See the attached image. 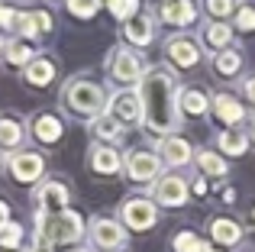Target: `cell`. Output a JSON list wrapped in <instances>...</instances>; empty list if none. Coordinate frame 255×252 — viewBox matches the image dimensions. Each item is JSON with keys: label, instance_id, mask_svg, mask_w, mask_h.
I'll return each instance as SVG.
<instances>
[{"label": "cell", "instance_id": "cell-42", "mask_svg": "<svg viewBox=\"0 0 255 252\" xmlns=\"http://www.w3.org/2000/svg\"><path fill=\"white\" fill-rule=\"evenodd\" d=\"M249 139L255 142V117H252V123H249Z\"/></svg>", "mask_w": 255, "mask_h": 252}, {"label": "cell", "instance_id": "cell-8", "mask_svg": "<svg viewBox=\"0 0 255 252\" xmlns=\"http://www.w3.org/2000/svg\"><path fill=\"white\" fill-rule=\"evenodd\" d=\"M91 236H94V243H97L100 249H120V246H123V240H126L123 227H120V223H113V220H107V217L94 220Z\"/></svg>", "mask_w": 255, "mask_h": 252}, {"label": "cell", "instance_id": "cell-12", "mask_svg": "<svg viewBox=\"0 0 255 252\" xmlns=\"http://www.w3.org/2000/svg\"><path fill=\"white\" fill-rule=\"evenodd\" d=\"M39 204H42V214H65V204H68V188L58 181H49L39 188Z\"/></svg>", "mask_w": 255, "mask_h": 252}, {"label": "cell", "instance_id": "cell-16", "mask_svg": "<svg viewBox=\"0 0 255 252\" xmlns=\"http://www.w3.org/2000/svg\"><path fill=\"white\" fill-rule=\"evenodd\" d=\"M213 110H217V117L223 123H230V126H236L239 120H246V110H243V104L236 101V97H230V94H220L217 101H213Z\"/></svg>", "mask_w": 255, "mask_h": 252}, {"label": "cell", "instance_id": "cell-21", "mask_svg": "<svg viewBox=\"0 0 255 252\" xmlns=\"http://www.w3.org/2000/svg\"><path fill=\"white\" fill-rule=\"evenodd\" d=\"M52 78H55V65H52L49 58H36V62L26 68V81L29 84H49Z\"/></svg>", "mask_w": 255, "mask_h": 252}, {"label": "cell", "instance_id": "cell-17", "mask_svg": "<svg viewBox=\"0 0 255 252\" xmlns=\"http://www.w3.org/2000/svg\"><path fill=\"white\" fill-rule=\"evenodd\" d=\"M213 240L220 246H236L243 240V227L236 220H230V217H220V220H213Z\"/></svg>", "mask_w": 255, "mask_h": 252}, {"label": "cell", "instance_id": "cell-18", "mask_svg": "<svg viewBox=\"0 0 255 252\" xmlns=\"http://www.w3.org/2000/svg\"><path fill=\"white\" fill-rule=\"evenodd\" d=\"M91 168L97 175H113V171H120V155L113 149H107V145H97L91 152Z\"/></svg>", "mask_w": 255, "mask_h": 252}, {"label": "cell", "instance_id": "cell-5", "mask_svg": "<svg viewBox=\"0 0 255 252\" xmlns=\"http://www.w3.org/2000/svg\"><path fill=\"white\" fill-rule=\"evenodd\" d=\"M123 223L132 230H149L155 223V201H145V197H132L123 204Z\"/></svg>", "mask_w": 255, "mask_h": 252}, {"label": "cell", "instance_id": "cell-44", "mask_svg": "<svg viewBox=\"0 0 255 252\" xmlns=\"http://www.w3.org/2000/svg\"><path fill=\"white\" fill-rule=\"evenodd\" d=\"M0 162H3V152H0Z\"/></svg>", "mask_w": 255, "mask_h": 252}, {"label": "cell", "instance_id": "cell-36", "mask_svg": "<svg viewBox=\"0 0 255 252\" xmlns=\"http://www.w3.org/2000/svg\"><path fill=\"white\" fill-rule=\"evenodd\" d=\"M19 16H23V13L10 10V6H0V29H13V26H19Z\"/></svg>", "mask_w": 255, "mask_h": 252}, {"label": "cell", "instance_id": "cell-19", "mask_svg": "<svg viewBox=\"0 0 255 252\" xmlns=\"http://www.w3.org/2000/svg\"><path fill=\"white\" fill-rule=\"evenodd\" d=\"M246 142H249V139H246L239 129H223L217 136V145L226 152V155H246V149H249Z\"/></svg>", "mask_w": 255, "mask_h": 252}, {"label": "cell", "instance_id": "cell-33", "mask_svg": "<svg viewBox=\"0 0 255 252\" xmlns=\"http://www.w3.org/2000/svg\"><path fill=\"white\" fill-rule=\"evenodd\" d=\"M236 29H243V32L255 29V10L252 6H239L236 10Z\"/></svg>", "mask_w": 255, "mask_h": 252}, {"label": "cell", "instance_id": "cell-2", "mask_svg": "<svg viewBox=\"0 0 255 252\" xmlns=\"http://www.w3.org/2000/svg\"><path fill=\"white\" fill-rule=\"evenodd\" d=\"M84 233V223L78 214L65 210V214H39L36 236L45 240L49 246H62V243H78Z\"/></svg>", "mask_w": 255, "mask_h": 252}, {"label": "cell", "instance_id": "cell-26", "mask_svg": "<svg viewBox=\"0 0 255 252\" xmlns=\"http://www.w3.org/2000/svg\"><path fill=\"white\" fill-rule=\"evenodd\" d=\"M213 68H217L223 78H230V75H236V71L243 68V58H239V52H220L217 62H213Z\"/></svg>", "mask_w": 255, "mask_h": 252}, {"label": "cell", "instance_id": "cell-39", "mask_svg": "<svg viewBox=\"0 0 255 252\" xmlns=\"http://www.w3.org/2000/svg\"><path fill=\"white\" fill-rule=\"evenodd\" d=\"M246 94H249V101L255 104V78H249V81H246Z\"/></svg>", "mask_w": 255, "mask_h": 252}, {"label": "cell", "instance_id": "cell-22", "mask_svg": "<svg viewBox=\"0 0 255 252\" xmlns=\"http://www.w3.org/2000/svg\"><path fill=\"white\" fill-rule=\"evenodd\" d=\"M178 107L184 110V114L200 117V114H207L210 101H207V94H204V91H184V94H181V101H178Z\"/></svg>", "mask_w": 255, "mask_h": 252}, {"label": "cell", "instance_id": "cell-31", "mask_svg": "<svg viewBox=\"0 0 255 252\" xmlns=\"http://www.w3.org/2000/svg\"><path fill=\"white\" fill-rule=\"evenodd\" d=\"M19 236H23V230H19L16 223H3V227H0V246H3V249H13L19 243Z\"/></svg>", "mask_w": 255, "mask_h": 252}, {"label": "cell", "instance_id": "cell-9", "mask_svg": "<svg viewBox=\"0 0 255 252\" xmlns=\"http://www.w3.org/2000/svg\"><path fill=\"white\" fill-rule=\"evenodd\" d=\"M113 78H117V81H123V84L145 78L142 75V62H139L129 49H120L117 55H113Z\"/></svg>", "mask_w": 255, "mask_h": 252}, {"label": "cell", "instance_id": "cell-32", "mask_svg": "<svg viewBox=\"0 0 255 252\" xmlns=\"http://www.w3.org/2000/svg\"><path fill=\"white\" fill-rule=\"evenodd\" d=\"M68 10L75 16H94L100 10V0H68Z\"/></svg>", "mask_w": 255, "mask_h": 252}, {"label": "cell", "instance_id": "cell-25", "mask_svg": "<svg viewBox=\"0 0 255 252\" xmlns=\"http://www.w3.org/2000/svg\"><path fill=\"white\" fill-rule=\"evenodd\" d=\"M230 36H233V29L226 23H210L204 29V39H207V45H213V49H223L226 42H230Z\"/></svg>", "mask_w": 255, "mask_h": 252}, {"label": "cell", "instance_id": "cell-3", "mask_svg": "<svg viewBox=\"0 0 255 252\" xmlns=\"http://www.w3.org/2000/svg\"><path fill=\"white\" fill-rule=\"evenodd\" d=\"M65 101H68V107L78 110V114H97L107 97L94 81H71L68 91H65Z\"/></svg>", "mask_w": 255, "mask_h": 252}, {"label": "cell", "instance_id": "cell-23", "mask_svg": "<svg viewBox=\"0 0 255 252\" xmlns=\"http://www.w3.org/2000/svg\"><path fill=\"white\" fill-rule=\"evenodd\" d=\"M23 139V126H19L13 117H0V145L3 149H13Z\"/></svg>", "mask_w": 255, "mask_h": 252}, {"label": "cell", "instance_id": "cell-37", "mask_svg": "<svg viewBox=\"0 0 255 252\" xmlns=\"http://www.w3.org/2000/svg\"><path fill=\"white\" fill-rule=\"evenodd\" d=\"M32 16H36V23H39V29H42V32H49V29H52V16H49V13H45V10L32 13Z\"/></svg>", "mask_w": 255, "mask_h": 252}, {"label": "cell", "instance_id": "cell-20", "mask_svg": "<svg viewBox=\"0 0 255 252\" xmlns=\"http://www.w3.org/2000/svg\"><path fill=\"white\" fill-rule=\"evenodd\" d=\"M32 132H36V139H42V142H55V139L62 136V123L52 114H42L36 120V126H32Z\"/></svg>", "mask_w": 255, "mask_h": 252}, {"label": "cell", "instance_id": "cell-4", "mask_svg": "<svg viewBox=\"0 0 255 252\" xmlns=\"http://www.w3.org/2000/svg\"><path fill=\"white\" fill-rule=\"evenodd\" d=\"M152 197H155L158 204H165V207H181V204L187 201V184H184V178H178V175L158 178V181L152 184Z\"/></svg>", "mask_w": 255, "mask_h": 252}, {"label": "cell", "instance_id": "cell-13", "mask_svg": "<svg viewBox=\"0 0 255 252\" xmlns=\"http://www.w3.org/2000/svg\"><path fill=\"white\" fill-rule=\"evenodd\" d=\"M168 58L174 65H181V68H191V65L200 62V49L191 42V39L174 36V39H168Z\"/></svg>", "mask_w": 255, "mask_h": 252}, {"label": "cell", "instance_id": "cell-1", "mask_svg": "<svg viewBox=\"0 0 255 252\" xmlns=\"http://www.w3.org/2000/svg\"><path fill=\"white\" fill-rule=\"evenodd\" d=\"M139 94H142V120L145 129L152 136H165L178 126V84L168 68H152L145 71L142 84H139Z\"/></svg>", "mask_w": 255, "mask_h": 252}, {"label": "cell", "instance_id": "cell-27", "mask_svg": "<svg viewBox=\"0 0 255 252\" xmlns=\"http://www.w3.org/2000/svg\"><path fill=\"white\" fill-rule=\"evenodd\" d=\"M94 132H97L100 139H117L120 132H123V123H120L117 117H97V120H94Z\"/></svg>", "mask_w": 255, "mask_h": 252}, {"label": "cell", "instance_id": "cell-35", "mask_svg": "<svg viewBox=\"0 0 255 252\" xmlns=\"http://www.w3.org/2000/svg\"><path fill=\"white\" fill-rule=\"evenodd\" d=\"M19 32H23L26 39H36V32H39V23H36V16H29V13H23V16H19Z\"/></svg>", "mask_w": 255, "mask_h": 252}, {"label": "cell", "instance_id": "cell-14", "mask_svg": "<svg viewBox=\"0 0 255 252\" xmlns=\"http://www.w3.org/2000/svg\"><path fill=\"white\" fill-rule=\"evenodd\" d=\"M162 158L171 165V168H181V165H187V162H191V145H187V139H181V136L162 139Z\"/></svg>", "mask_w": 255, "mask_h": 252}, {"label": "cell", "instance_id": "cell-6", "mask_svg": "<svg viewBox=\"0 0 255 252\" xmlns=\"http://www.w3.org/2000/svg\"><path fill=\"white\" fill-rule=\"evenodd\" d=\"M110 117H117L120 123H136L142 117V94L139 91H120L110 101Z\"/></svg>", "mask_w": 255, "mask_h": 252}, {"label": "cell", "instance_id": "cell-34", "mask_svg": "<svg viewBox=\"0 0 255 252\" xmlns=\"http://www.w3.org/2000/svg\"><path fill=\"white\" fill-rule=\"evenodd\" d=\"M204 6L210 16H230L233 13V0H204Z\"/></svg>", "mask_w": 255, "mask_h": 252}, {"label": "cell", "instance_id": "cell-40", "mask_svg": "<svg viewBox=\"0 0 255 252\" xmlns=\"http://www.w3.org/2000/svg\"><path fill=\"white\" fill-rule=\"evenodd\" d=\"M6 214H10V207H6V204L0 201V227H3V223H6Z\"/></svg>", "mask_w": 255, "mask_h": 252}, {"label": "cell", "instance_id": "cell-38", "mask_svg": "<svg viewBox=\"0 0 255 252\" xmlns=\"http://www.w3.org/2000/svg\"><path fill=\"white\" fill-rule=\"evenodd\" d=\"M29 252H52V246H49L45 240H39V236H36V243H32V249H29Z\"/></svg>", "mask_w": 255, "mask_h": 252}, {"label": "cell", "instance_id": "cell-7", "mask_svg": "<svg viewBox=\"0 0 255 252\" xmlns=\"http://www.w3.org/2000/svg\"><path fill=\"white\" fill-rule=\"evenodd\" d=\"M126 168H129L132 181H152V178H158V155H152V152H129L126 155Z\"/></svg>", "mask_w": 255, "mask_h": 252}, {"label": "cell", "instance_id": "cell-43", "mask_svg": "<svg viewBox=\"0 0 255 252\" xmlns=\"http://www.w3.org/2000/svg\"><path fill=\"white\" fill-rule=\"evenodd\" d=\"M249 227L255 230V210H252V217H249Z\"/></svg>", "mask_w": 255, "mask_h": 252}, {"label": "cell", "instance_id": "cell-41", "mask_svg": "<svg viewBox=\"0 0 255 252\" xmlns=\"http://www.w3.org/2000/svg\"><path fill=\"white\" fill-rule=\"evenodd\" d=\"M204 191H207V181H204V178H200V181H194V194H204Z\"/></svg>", "mask_w": 255, "mask_h": 252}, {"label": "cell", "instance_id": "cell-11", "mask_svg": "<svg viewBox=\"0 0 255 252\" xmlns=\"http://www.w3.org/2000/svg\"><path fill=\"white\" fill-rule=\"evenodd\" d=\"M162 19L171 26H191L197 19V10H194V0H165L162 3Z\"/></svg>", "mask_w": 255, "mask_h": 252}, {"label": "cell", "instance_id": "cell-15", "mask_svg": "<svg viewBox=\"0 0 255 252\" xmlns=\"http://www.w3.org/2000/svg\"><path fill=\"white\" fill-rule=\"evenodd\" d=\"M123 36L129 39L132 45H149L152 42V19L142 16V13H136L132 19L123 23Z\"/></svg>", "mask_w": 255, "mask_h": 252}, {"label": "cell", "instance_id": "cell-24", "mask_svg": "<svg viewBox=\"0 0 255 252\" xmlns=\"http://www.w3.org/2000/svg\"><path fill=\"white\" fill-rule=\"evenodd\" d=\"M6 58H10L13 65H29L32 45L26 42V39H13V42H6Z\"/></svg>", "mask_w": 255, "mask_h": 252}, {"label": "cell", "instance_id": "cell-10", "mask_svg": "<svg viewBox=\"0 0 255 252\" xmlns=\"http://www.w3.org/2000/svg\"><path fill=\"white\" fill-rule=\"evenodd\" d=\"M10 171H13V178H16V181L29 184V181H36V178L42 175V158H39L36 152H19V155H13Z\"/></svg>", "mask_w": 255, "mask_h": 252}, {"label": "cell", "instance_id": "cell-28", "mask_svg": "<svg viewBox=\"0 0 255 252\" xmlns=\"http://www.w3.org/2000/svg\"><path fill=\"white\" fill-rule=\"evenodd\" d=\"M197 165L207 171V175H226V162L217 155V152H210V149L197 155Z\"/></svg>", "mask_w": 255, "mask_h": 252}, {"label": "cell", "instance_id": "cell-30", "mask_svg": "<svg viewBox=\"0 0 255 252\" xmlns=\"http://www.w3.org/2000/svg\"><path fill=\"white\" fill-rule=\"evenodd\" d=\"M107 3H110V13H113V16L132 19V16H136V3H139V0H107Z\"/></svg>", "mask_w": 255, "mask_h": 252}, {"label": "cell", "instance_id": "cell-29", "mask_svg": "<svg viewBox=\"0 0 255 252\" xmlns=\"http://www.w3.org/2000/svg\"><path fill=\"white\" fill-rule=\"evenodd\" d=\"M207 243H200L194 233H178L174 236V252H204Z\"/></svg>", "mask_w": 255, "mask_h": 252}]
</instances>
